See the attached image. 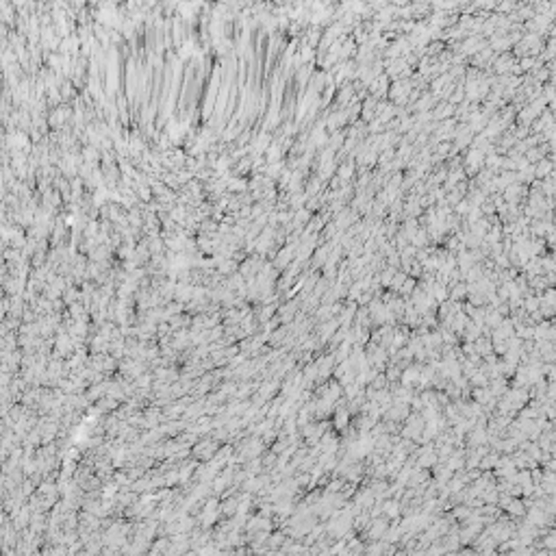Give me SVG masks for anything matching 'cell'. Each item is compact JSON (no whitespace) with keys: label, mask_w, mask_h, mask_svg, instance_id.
<instances>
[{"label":"cell","mask_w":556,"mask_h":556,"mask_svg":"<svg viewBox=\"0 0 556 556\" xmlns=\"http://www.w3.org/2000/svg\"><path fill=\"white\" fill-rule=\"evenodd\" d=\"M543 546H546V548H556V537H554V535H552V537H548Z\"/></svg>","instance_id":"6da1fadb"}]
</instances>
